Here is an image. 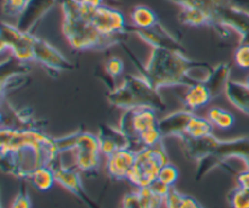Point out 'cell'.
<instances>
[{
    "label": "cell",
    "instance_id": "cell-1",
    "mask_svg": "<svg viewBox=\"0 0 249 208\" xmlns=\"http://www.w3.org/2000/svg\"><path fill=\"white\" fill-rule=\"evenodd\" d=\"M2 172L21 180L40 167H51L60 158L56 139L40 129L1 127L0 131Z\"/></svg>",
    "mask_w": 249,
    "mask_h": 208
},
{
    "label": "cell",
    "instance_id": "cell-2",
    "mask_svg": "<svg viewBox=\"0 0 249 208\" xmlns=\"http://www.w3.org/2000/svg\"><path fill=\"white\" fill-rule=\"evenodd\" d=\"M121 45L138 68L141 77L145 78L155 89L163 87H177V85H191L196 83L192 78V72L211 66L204 62H195L190 60L185 53L172 49L152 48L150 58L146 63L139 61L133 51L122 41Z\"/></svg>",
    "mask_w": 249,
    "mask_h": 208
},
{
    "label": "cell",
    "instance_id": "cell-3",
    "mask_svg": "<svg viewBox=\"0 0 249 208\" xmlns=\"http://www.w3.org/2000/svg\"><path fill=\"white\" fill-rule=\"evenodd\" d=\"M184 152L187 158L198 162L196 179L201 180L213 168L224 167L229 158H242L249 155V138L220 140L212 135L201 139H192L184 135L181 139Z\"/></svg>",
    "mask_w": 249,
    "mask_h": 208
},
{
    "label": "cell",
    "instance_id": "cell-4",
    "mask_svg": "<svg viewBox=\"0 0 249 208\" xmlns=\"http://www.w3.org/2000/svg\"><path fill=\"white\" fill-rule=\"evenodd\" d=\"M62 32L71 48L77 51L106 50L124 38L106 37L100 33L80 5L79 0H61Z\"/></svg>",
    "mask_w": 249,
    "mask_h": 208
},
{
    "label": "cell",
    "instance_id": "cell-5",
    "mask_svg": "<svg viewBox=\"0 0 249 208\" xmlns=\"http://www.w3.org/2000/svg\"><path fill=\"white\" fill-rule=\"evenodd\" d=\"M107 99L113 106L128 110L134 107H151L157 111L167 110V105L157 89L141 76L126 75L119 87L107 93Z\"/></svg>",
    "mask_w": 249,
    "mask_h": 208
},
{
    "label": "cell",
    "instance_id": "cell-6",
    "mask_svg": "<svg viewBox=\"0 0 249 208\" xmlns=\"http://www.w3.org/2000/svg\"><path fill=\"white\" fill-rule=\"evenodd\" d=\"M60 153L73 151L74 152V167L79 172L91 174L96 173L100 166L99 139L94 134L79 129L70 135L56 139Z\"/></svg>",
    "mask_w": 249,
    "mask_h": 208
},
{
    "label": "cell",
    "instance_id": "cell-7",
    "mask_svg": "<svg viewBox=\"0 0 249 208\" xmlns=\"http://www.w3.org/2000/svg\"><path fill=\"white\" fill-rule=\"evenodd\" d=\"M167 163H169V158L163 143L153 148L141 149L136 152L135 163L128 180L138 189L150 187L157 180L160 170Z\"/></svg>",
    "mask_w": 249,
    "mask_h": 208
},
{
    "label": "cell",
    "instance_id": "cell-8",
    "mask_svg": "<svg viewBox=\"0 0 249 208\" xmlns=\"http://www.w3.org/2000/svg\"><path fill=\"white\" fill-rule=\"evenodd\" d=\"M158 124L156 110L151 107H134L123 112L119 119L118 128L123 132L130 143V149L134 151H140L141 146L139 143V135L147 129Z\"/></svg>",
    "mask_w": 249,
    "mask_h": 208
},
{
    "label": "cell",
    "instance_id": "cell-9",
    "mask_svg": "<svg viewBox=\"0 0 249 208\" xmlns=\"http://www.w3.org/2000/svg\"><path fill=\"white\" fill-rule=\"evenodd\" d=\"M34 36L7 22L1 23V51L9 50L19 62H34Z\"/></svg>",
    "mask_w": 249,
    "mask_h": 208
},
{
    "label": "cell",
    "instance_id": "cell-10",
    "mask_svg": "<svg viewBox=\"0 0 249 208\" xmlns=\"http://www.w3.org/2000/svg\"><path fill=\"white\" fill-rule=\"evenodd\" d=\"M82 7L87 12L95 28L104 36L125 38L126 34H129L123 14L117 9L105 5L96 9H88L83 5Z\"/></svg>",
    "mask_w": 249,
    "mask_h": 208
},
{
    "label": "cell",
    "instance_id": "cell-11",
    "mask_svg": "<svg viewBox=\"0 0 249 208\" xmlns=\"http://www.w3.org/2000/svg\"><path fill=\"white\" fill-rule=\"evenodd\" d=\"M34 62L45 67L48 72H56L57 75L75 68V66L66 58L60 50L36 36L34 38Z\"/></svg>",
    "mask_w": 249,
    "mask_h": 208
},
{
    "label": "cell",
    "instance_id": "cell-12",
    "mask_svg": "<svg viewBox=\"0 0 249 208\" xmlns=\"http://www.w3.org/2000/svg\"><path fill=\"white\" fill-rule=\"evenodd\" d=\"M50 168H53V173H55L56 183H58L61 187H63L68 191H71L75 196L79 197L80 200H83L90 208H99L85 194L84 189H83L82 180H80L79 170L74 166L73 167H67L58 158Z\"/></svg>",
    "mask_w": 249,
    "mask_h": 208
},
{
    "label": "cell",
    "instance_id": "cell-13",
    "mask_svg": "<svg viewBox=\"0 0 249 208\" xmlns=\"http://www.w3.org/2000/svg\"><path fill=\"white\" fill-rule=\"evenodd\" d=\"M128 32L138 36L141 40L147 43L152 48L172 49V50H178L185 53L184 46L180 44V41L169 31H167L160 23L156 24L152 28L147 29L135 28L133 26H128Z\"/></svg>",
    "mask_w": 249,
    "mask_h": 208
},
{
    "label": "cell",
    "instance_id": "cell-14",
    "mask_svg": "<svg viewBox=\"0 0 249 208\" xmlns=\"http://www.w3.org/2000/svg\"><path fill=\"white\" fill-rule=\"evenodd\" d=\"M136 151L122 149L106 157V172L113 180H125L130 174L135 163Z\"/></svg>",
    "mask_w": 249,
    "mask_h": 208
},
{
    "label": "cell",
    "instance_id": "cell-15",
    "mask_svg": "<svg viewBox=\"0 0 249 208\" xmlns=\"http://www.w3.org/2000/svg\"><path fill=\"white\" fill-rule=\"evenodd\" d=\"M57 0H28L26 10L17 19L16 26L24 32L33 33L36 24L50 11Z\"/></svg>",
    "mask_w": 249,
    "mask_h": 208
},
{
    "label": "cell",
    "instance_id": "cell-16",
    "mask_svg": "<svg viewBox=\"0 0 249 208\" xmlns=\"http://www.w3.org/2000/svg\"><path fill=\"white\" fill-rule=\"evenodd\" d=\"M97 139H99L101 155H104L105 157H108L112 153L122 149H130V143L123 132L119 128H114L107 124L100 126Z\"/></svg>",
    "mask_w": 249,
    "mask_h": 208
},
{
    "label": "cell",
    "instance_id": "cell-17",
    "mask_svg": "<svg viewBox=\"0 0 249 208\" xmlns=\"http://www.w3.org/2000/svg\"><path fill=\"white\" fill-rule=\"evenodd\" d=\"M194 114V112L185 109L172 112V113L167 114L162 119H160L157 127L162 133L163 138L177 136V138L181 139L185 135L187 123Z\"/></svg>",
    "mask_w": 249,
    "mask_h": 208
},
{
    "label": "cell",
    "instance_id": "cell-18",
    "mask_svg": "<svg viewBox=\"0 0 249 208\" xmlns=\"http://www.w3.org/2000/svg\"><path fill=\"white\" fill-rule=\"evenodd\" d=\"M213 99L211 90L206 85V83L196 82L191 85H187L186 92L184 93V105L190 111H196L207 106Z\"/></svg>",
    "mask_w": 249,
    "mask_h": 208
},
{
    "label": "cell",
    "instance_id": "cell-19",
    "mask_svg": "<svg viewBox=\"0 0 249 208\" xmlns=\"http://www.w3.org/2000/svg\"><path fill=\"white\" fill-rule=\"evenodd\" d=\"M224 94L233 107L249 116V87L247 83L229 80Z\"/></svg>",
    "mask_w": 249,
    "mask_h": 208
},
{
    "label": "cell",
    "instance_id": "cell-20",
    "mask_svg": "<svg viewBox=\"0 0 249 208\" xmlns=\"http://www.w3.org/2000/svg\"><path fill=\"white\" fill-rule=\"evenodd\" d=\"M230 72L231 67L229 63H219L215 67L212 68L211 73H209L208 78L204 83L211 90L212 96L218 97L223 93H225V88L228 85L229 80H230Z\"/></svg>",
    "mask_w": 249,
    "mask_h": 208
},
{
    "label": "cell",
    "instance_id": "cell-21",
    "mask_svg": "<svg viewBox=\"0 0 249 208\" xmlns=\"http://www.w3.org/2000/svg\"><path fill=\"white\" fill-rule=\"evenodd\" d=\"M179 21L190 27H213V19L208 12L196 7H182L179 14Z\"/></svg>",
    "mask_w": 249,
    "mask_h": 208
},
{
    "label": "cell",
    "instance_id": "cell-22",
    "mask_svg": "<svg viewBox=\"0 0 249 208\" xmlns=\"http://www.w3.org/2000/svg\"><path fill=\"white\" fill-rule=\"evenodd\" d=\"M167 1L179 5V6H181V9L182 7H196V9L203 10V11L208 12L211 15L214 23V17H215V15L224 6L230 4L232 0H167Z\"/></svg>",
    "mask_w": 249,
    "mask_h": 208
},
{
    "label": "cell",
    "instance_id": "cell-23",
    "mask_svg": "<svg viewBox=\"0 0 249 208\" xmlns=\"http://www.w3.org/2000/svg\"><path fill=\"white\" fill-rule=\"evenodd\" d=\"M131 26L135 28L147 29L158 24V17L152 9L145 5H138L130 12Z\"/></svg>",
    "mask_w": 249,
    "mask_h": 208
},
{
    "label": "cell",
    "instance_id": "cell-24",
    "mask_svg": "<svg viewBox=\"0 0 249 208\" xmlns=\"http://www.w3.org/2000/svg\"><path fill=\"white\" fill-rule=\"evenodd\" d=\"M27 182L39 191H48L56 183L55 173H53V168L40 167L29 174Z\"/></svg>",
    "mask_w": 249,
    "mask_h": 208
},
{
    "label": "cell",
    "instance_id": "cell-25",
    "mask_svg": "<svg viewBox=\"0 0 249 208\" xmlns=\"http://www.w3.org/2000/svg\"><path fill=\"white\" fill-rule=\"evenodd\" d=\"M213 124L207 118H202V117L194 114L187 123L185 135L192 139L206 138V136L213 134Z\"/></svg>",
    "mask_w": 249,
    "mask_h": 208
},
{
    "label": "cell",
    "instance_id": "cell-26",
    "mask_svg": "<svg viewBox=\"0 0 249 208\" xmlns=\"http://www.w3.org/2000/svg\"><path fill=\"white\" fill-rule=\"evenodd\" d=\"M165 208H203L196 199L181 194L177 189L172 188L164 201Z\"/></svg>",
    "mask_w": 249,
    "mask_h": 208
},
{
    "label": "cell",
    "instance_id": "cell-27",
    "mask_svg": "<svg viewBox=\"0 0 249 208\" xmlns=\"http://www.w3.org/2000/svg\"><path fill=\"white\" fill-rule=\"evenodd\" d=\"M207 119L219 129H230L235 124V116L220 107H212L207 111Z\"/></svg>",
    "mask_w": 249,
    "mask_h": 208
},
{
    "label": "cell",
    "instance_id": "cell-28",
    "mask_svg": "<svg viewBox=\"0 0 249 208\" xmlns=\"http://www.w3.org/2000/svg\"><path fill=\"white\" fill-rule=\"evenodd\" d=\"M139 197H140L141 202H142L145 208H162L164 207L165 197L160 196L157 192L153 191L151 187L146 188H139L136 189Z\"/></svg>",
    "mask_w": 249,
    "mask_h": 208
},
{
    "label": "cell",
    "instance_id": "cell-29",
    "mask_svg": "<svg viewBox=\"0 0 249 208\" xmlns=\"http://www.w3.org/2000/svg\"><path fill=\"white\" fill-rule=\"evenodd\" d=\"M163 139L164 138H163L162 133L158 129V127L156 126L141 133L139 135V143H140L141 149L153 148V146H157L158 144L163 143Z\"/></svg>",
    "mask_w": 249,
    "mask_h": 208
},
{
    "label": "cell",
    "instance_id": "cell-30",
    "mask_svg": "<svg viewBox=\"0 0 249 208\" xmlns=\"http://www.w3.org/2000/svg\"><path fill=\"white\" fill-rule=\"evenodd\" d=\"M228 201L231 208H249V192L237 187L228 195Z\"/></svg>",
    "mask_w": 249,
    "mask_h": 208
},
{
    "label": "cell",
    "instance_id": "cell-31",
    "mask_svg": "<svg viewBox=\"0 0 249 208\" xmlns=\"http://www.w3.org/2000/svg\"><path fill=\"white\" fill-rule=\"evenodd\" d=\"M28 0H2V14L18 19L26 10Z\"/></svg>",
    "mask_w": 249,
    "mask_h": 208
},
{
    "label": "cell",
    "instance_id": "cell-32",
    "mask_svg": "<svg viewBox=\"0 0 249 208\" xmlns=\"http://www.w3.org/2000/svg\"><path fill=\"white\" fill-rule=\"evenodd\" d=\"M178 178H179V170L175 166H173L172 163H167L165 166H163L162 170H160V174H158V180H160L162 183L167 184L168 187H174V184L177 183Z\"/></svg>",
    "mask_w": 249,
    "mask_h": 208
},
{
    "label": "cell",
    "instance_id": "cell-33",
    "mask_svg": "<svg viewBox=\"0 0 249 208\" xmlns=\"http://www.w3.org/2000/svg\"><path fill=\"white\" fill-rule=\"evenodd\" d=\"M26 182L27 180H22L21 189L17 192L15 199L12 200L10 208H32V201L31 197H29L28 190H27Z\"/></svg>",
    "mask_w": 249,
    "mask_h": 208
},
{
    "label": "cell",
    "instance_id": "cell-34",
    "mask_svg": "<svg viewBox=\"0 0 249 208\" xmlns=\"http://www.w3.org/2000/svg\"><path fill=\"white\" fill-rule=\"evenodd\" d=\"M235 63L242 70H249V43H242L233 54Z\"/></svg>",
    "mask_w": 249,
    "mask_h": 208
},
{
    "label": "cell",
    "instance_id": "cell-35",
    "mask_svg": "<svg viewBox=\"0 0 249 208\" xmlns=\"http://www.w3.org/2000/svg\"><path fill=\"white\" fill-rule=\"evenodd\" d=\"M123 71L124 63L121 58L117 57V56H112V57H109L108 60H107L106 73L109 77H112L114 79V78H117L118 76H121Z\"/></svg>",
    "mask_w": 249,
    "mask_h": 208
},
{
    "label": "cell",
    "instance_id": "cell-36",
    "mask_svg": "<svg viewBox=\"0 0 249 208\" xmlns=\"http://www.w3.org/2000/svg\"><path fill=\"white\" fill-rule=\"evenodd\" d=\"M121 208H145L143 207L142 202H141L140 197H139L138 191H133L130 194H126L123 197V201H122Z\"/></svg>",
    "mask_w": 249,
    "mask_h": 208
},
{
    "label": "cell",
    "instance_id": "cell-37",
    "mask_svg": "<svg viewBox=\"0 0 249 208\" xmlns=\"http://www.w3.org/2000/svg\"><path fill=\"white\" fill-rule=\"evenodd\" d=\"M150 187L153 191L157 192L158 195H160V196H163V197L167 196L168 192H169L170 189H172V187H168L167 184H164V183H162L160 180H158V179L155 180V182H153Z\"/></svg>",
    "mask_w": 249,
    "mask_h": 208
},
{
    "label": "cell",
    "instance_id": "cell-38",
    "mask_svg": "<svg viewBox=\"0 0 249 208\" xmlns=\"http://www.w3.org/2000/svg\"><path fill=\"white\" fill-rule=\"evenodd\" d=\"M237 185L242 189L249 191V170H243V172L237 174Z\"/></svg>",
    "mask_w": 249,
    "mask_h": 208
},
{
    "label": "cell",
    "instance_id": "cell-39",
    "mask_svg": "<svg viewBox=\"0 0 249 208\" xmlns=\"http://www.w3.org/2000/svg\"><path fill=\"white\" fill-rule=\"evenodd\" d=\"M79 2L88 9H96L104 5L105 0H79Z\"/></svg>",
    "mask_w": 249,
    "mask_h": 208
},
{
    "label": "cell",
    "instance_id": "cell-40",
    "mask_svg": "<svg viewBox=\"0 0 249 208\" xmlns=\"http://www.w3.org/2000/svg\"><path fill=\"white\" fill-rule=\"evenodd\" d=\"M241 160L243 161V163H245V167H246V170H249V155L245 156V157H242Z\"/></svg>",
    "mask_w": 249,
    "mask_h": 208
},
{
    "label": "cell",
    "instance_id": "cell-41",
    "mask_svg": "<svg viewBox=\"0 0 249 208\" xmlns=\"http://www.w3.org/2000/svg\"><path fill=\"white\" fill-rule=\"evenodd\" d=\"M246 83H247V85L249 87V76H248V78H247V80H246Z\"/></svg>",
    "mask_w": 249,
    "mask_h": 208
},
{
    "label": "cell",
    "instance_id": "cell-42",
    "mask_svg": "<svg viewBox=\"0 0 249 208\" xmlns=\"http://www.w3.org/2000/svg\"><path fill=\"white\" fill-rule=\"evenodd\" d=\"M248 192H249V191H248Z\"/></svg>",
    "mask_w": 249,
    "mask_h": 208
}]
</instances>
